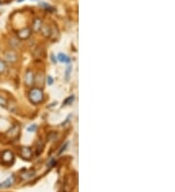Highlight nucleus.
Returning <instances> with one entry per match:
<instances>
[{
    "label": "nucleus",
    "instance_id": "nucleus-9",
    "mask_svg": "<svg viewBox=\"0 0 175 192\" xmlns=\"http://www.w3.org/2000/svg\"><path fill=\"white\" fill-rule=\"evenodd\" d=\"M34 174H35L34 170L25 171L24 173L21 174V178H22V180H29L30 178H32V177L34 176Z\"/></svg>",
    "mask_w": 175,
    "mask_h": 192
},
{
    "label": "nucleus",
    "instance_id": "nucleus-7",
    "mask_svg": "<svg viewBox=\"0 0 175 192\" xmlns=\"http://www.w3.org/2000/svg\"><path fill=\"white\" fill-rule=\"evenodd\" d=\"M15 182V177L14 175H12V176L10 178H8L6 180H4L2 183H0V187L2 188H7V187H10L13 185V183Z\"/></svg>",
    "mask_w": 175,
    "mask_h": 192
},
{
    "label": "nucleus",
    "instance_id": "nucleus-20",
    "mask_svg": "<svg viewBox=\"0 0 175 192\" xmlns=\"http://www.w3.org/2000/svg\"><path fill=\"white\" fill-rule=\"evenodd\" d=\"M54 164H55V159L52 158V159H51V161L48 163V167L50 166V167H52V166H54Z\"/></svg>",
    "mask_w": 175,
    "mask_h": 192
},
{
    "label": "nucleus",
    "instance_id": "nucleus-16",
    "mask_svg": "<svg viewBox=\"0 0 175 192\" xmlns=\"http://www.w3.org/2000/svg\"><path fill=\"white\" fill-rule=\"evenodd\" d=\"M7 105H8V108H9V110L10 111H12L13 113H15V111H16V104L15 103H10V102H7Z\"/></svg>",
    "mask_w": 175,
    "mask_h": 192
},
{
    "label": "nucleus",
    "instance_id": "nucleus-18",
    "mask_svg": "<svg viewBox=\"0 0 175 192\" xmlns=\"http://www.w3.org/2000/svg\"><path fill=\"white\" fill-rule=\"evenodd\" d=\"M47 84H48L49 85H52V84H54V80H52V78L51 76L47 77Z\"/></svg>",
    "mask_w": 175,
    "mask_h": 192
},
{
    "label": "nucleus",
    "instance_id": "nucleus-1",
    "mask_svg": "<svg viewBox=\"0 0 175 192\" xmlns=\"http://www.w3.org/2000/svg\"><path fill=\"white\" fill-rule=\"evenodd\" d=\"M28 97H29V100H30L31 103L38 104V103L43 101L44 94H43V91L41 89H33L30 90Z\"/></svg>",
    "mask_w": 175,
    "mask_h": 192
},
{
    "label": "nucleus",
    "instance_id": "nucleus-8",
    "mask_svg": "<svg viewBox=\"0 0 175 192\" xmlns=\"http://www.w3.org/2000/svg\"><path fill=\"white\" fill-rule=\"evenodd\" d=\"M24 83L28 85H31L34 83V76L31 71H28V73L24 76Z\"/></svg>",
    "mask_w": 175,
    "mask_h": 192
},
{
    "label": "nucleus",
    "instance_id": "nucleus-6",
    "mask_svg": "<svg viewBox=\"0 0 175 192\" xmlns=\"http://www.w3.org/2000/svg\"><path fill=\"white\" fill-rule=\"evenodd\" d=\"M30 35H31V30L28 27L23 28V29H22V30H20L19 32H18V37H19L20 39H22V40L28 39Z\"/></svg>",
    "mask_w": 175,
    "mask_h": 192
},
{
    "label": "nucleus",
    "instance_id": "nucleus-10",
    "mask_svg": "<svg viewBox=\"0 0 175 192\" xmlns=\"http://www.w3.org/2000/svg\"><path fill=\"white\" fill-rule=\"evenodd\" d=\"M42 27V21L40 19H35L33 22V31L34 32H38L41 30Z\"/></svg>",
    "mask_w": 175,
    "mask_h": 192
},
{
    "label": "nucleus",
    "instance_id": "nucleus-17",
    "mask_svg": "<svg viewBox=\"0 0 175 192\" xmlns=\"http://www.w3.org/2000/svg\"><path fill=\"white\" fill-rule=\"evenodd\" d=\"M0 106H2V107L7 106V100L4 97H2V96H0Z\"/></svg>",
    "mask_w": 175,
    "mask_h": 192
},
{
    "label": "nucleus",
    "instance_id": "nucleus-11",
    "mask_svg": "<svg viewBox=\"0 0 175 192\" xmlns=\"http://www.w3.org/2000/svg\"><path fill=\"white\" fill-rule=\"evenodd\" d=\"M41 31H42V33H43L44 36H46V37H49L50 35H51V30H50V28H49L48 25H42Z\"/></svg>",
    "mask_w": 175,
    "mask_h": 192
},
{
    "label": "nucleus",
    "instance_id": "nucleus-15",
    "mask_svg": "<svg viewBox=\"0 0 175 192\" xmlns=\"http://www.w3.org/2000/svg\"><path fill=\"white\" fill-rule=\"evenodd\" d=\"M74 101V96L71 95V96H69L68 98H66L63 102V105H70V104H72V102Z\"/></svg>",
    "mask_w": 175,
    "mask_h": 192
},
{
    "label": "nucleus",
    "instance_id": "nucleus-2",
    "mask_svg": "<svg viewBox=\"0 0 175 192\" xmlns=\"http://www.w3.org/2000/svg\"><path fill=\"white\" fill-rule=\"evenodd\" d=\"M15 160V156L12 151H5L2 152L1 155V161L4 165H12Z\"/></svg>",
    "mask_w": 175,
    "mask_h": 192
},
{
    "label": "nucleus",
    "instance_id": "nucleus-19",
    "mask_svg": "<svg viewBox=\"0 0 175 192\" xmlns=\"http://www.w3.org/2000/svg\"><path fill=\"white\" fill-rule=\"evenodd\" d=\"M36 128H37V126L36 125H30L28 128V130L29 131V132H32V131H35V130H36Z\"/></svg>",
    "mask_w": 175,
    "mask_h": 192
},
{
    "label": "nucleus",
    "instance_id": "nucleus-4",
    "mask_svg": "<svg viewBox=\"0 0 175 192\" xmlns=\"http://www.w3.org/2000/svg\"><path fill=\"white\" fill-rule=\"evenodd\" d=\"M21 155L23 159H30L32 157V151L28 146H22L21 147Z\"/></svg>",
    "mask_w": 175,
    "mask_h": 192
},
{
    "label": "nucleus",
    "instance_id": "nucleus-3",
    "mask_svg": "<svg viewBox=\"0 0 175 192\" xmlns=\"http://www.w3.org/2000/svg\"><path fill=\"white\" fill-rule=\"evenodd\" d=\"M19 133H20V127L19 125H14L13 127H11L10 129H9L5 136L8 140H10V141H12V140H15L18 138V136H19Z\"/></svg>",
    "mask_w": 175,
    "mask_h": 192
},
{
    "label": "nucleus",
    "instance_id": "nucleus-12",
    "mask_svg": "<svg viewBox=\"0 0 175 192\" xmlns=\"http://www.w3.org/2000/svg\"><path fill=\"white\" fill-rule=\"evenodd\" d=\"M58 59L60 61V62H69V61H70V58L66 55H64V54H58Z\"/></svg>",
    "mask_w": 175,
    "mask_h": 192
},
{
    "label": "nucleus",
    "instance_id": "nucleus-14",
    "mask_svg": "<svg viewBox=\"0 0 175 192\" xmlns=\"http://www.w3.org/2000/svg\"><path fill=\"white\" fill-rule=\"evenodd\" d=\"M5 69H6V63H5V61H3V60L0 59V74L4 73Z\"/></svg>",
    "mask_w": 175,
    "mask_h": 192
},
{
    "label": "nucleus",
    "instance_id": "nucleus-5",
    "mask_svg": "<svg viewBox=\"0 0 175 192\" xmlns=\"http://www.w3.org/2000/svg\"><path fill=\"white\" fill-rule=\"evenodd\" d=\"M4 57L8 62H15V61H17V59H18V55L13 50H8L5 52Z\"/></svg>",
    "mask_w": 175,
    "mask_h": 192
},
{
    "label": "nucleus",
    "instance_id": "nucleus-13",
    "mask_svg": "<svg viewBox=\"0 0 175 192\" xmlns=\"http://www.w3.org/2000/svg\"><path fill=\"white\" fill-rule=\"evenodd\" d=\"M72 71V67L70 64H68L67 68H66V71H65V80L68 81L69 80V76H70V73Z\"/></svg>",
    "mask_w": 175,
    "mask_h": 192
}]
</instances>
